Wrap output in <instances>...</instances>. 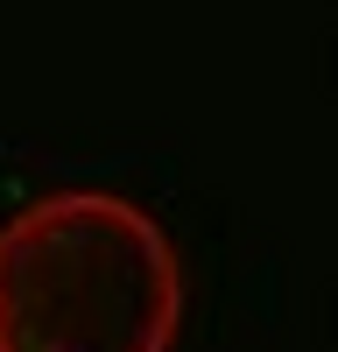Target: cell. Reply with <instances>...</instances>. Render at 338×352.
<instances>
[{
    "mask_svg": "<svg viewBox=\"0 0 338 352\" xmlns=\"http://www.w3.org/2000/svg\"><path fill=\"white\" fill-rule=\"evenodd\" d=\"M183 261L120 190H49L0 226V352H169Z\"/></svg>",
    "mask_w": 338,
    "mask_h": 352,
    "instance_id": "6da1fadb",
    "label": "cell"
}]
</instances>
